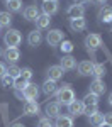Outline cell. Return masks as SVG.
Masks as SVG:
<instances>
[{"instance_id":"6da1fadb","label":"cell","mask_w":112,"mask_h":127,"mask_svg":"<svg viewBox=\"0 0 112 127\" xmlns=\"http://www.w3.org/2000/svg\"><path fill=\"white\" fill-rule=\"evenodd\" d=\"M56 98H58V103H63V105H70L71 102L75 100V92H73V88L66 83V85H63L61 88L56 90Z\"/></svg>"},{"instance_id":"7a4b0ae2","label":"cell","mask_w":112,"mask_h":127,"mask_svg":"<svg viewBox=\"0 0 112 127\" xmlns=\"http://www.w3.org/2000/svg\"><path fill=\"white\" fill-rule=\"evenodd\" d=\"M20 41H22V36H20L19 31H15V29H10L3 36V42L7 44V48H17L20 44Z\"/></svg>"},{"instance_id":"3957f363","label":"cell","mask_w":112,"mask_h":127,"mask_svg":"<svg viewBox=\"0 0 112 127\" xmlns=\"http://www.w3.org/2000/svg\"><path fill=\"white\" fill-rule=\"evenodd\" d=\"M37 95H39V88L36 83H27V87L22 90V97L26 98L27 102L31 100H37Z\"/></svg>"},{"instance_id":"277c9868","label":"cell","mask_w":112,"mask_h":127,"mask_svg":"<svg viewBox=\"0 0 112 127\" xmlns=\"http://www.w3.org/2000/svg\"><path fill=\"white\" fill-rule=\"evenodd\" d=\"M85 46H87L88 51H95L97 48L102 46V37L99 34H88V36L85 37Z\"/></svg>"},{"instance_id":"5b68a950","label":"cell","mask_w":112,"mask_h":127,"mask_svg":"<svg viewBox=\"0 0 112 127\" xmlns=\"http://www.w3.org/2000/svg\"><path fill=\"white\" fill-rule=\"evenodd\" d=\"M46 41H48L49 46H58L61 41H63V32L60 29H51L48 32V36H46Z\"/></svg>"},{"instance_id":"8992f818","label":"cell","mask_w":112,"mask_h":127,"mask_svg":"<svg viewBox=\"0 0 112 127\" xmlns=\"http://www.w3.org/2000/svg\"><path fill=\"white\" fill-rule=\"evenodd\" d=\"M66 107H68V112H70L73 117L83 115V110H85V105H83L81 100H73L70 105H66Z\"/></svg>"},{"instance_id":"52a82bcc","label":"cell","mask_w":112,"mask_h":127,"mask_svg":"<svg viewBox=\"0 0 112 127\" xmlns=\"http://www.w3.org/2000/svg\"><path fill=\"white\" fill-rule=\"evenodd\" d=\"M105 90H107V87H105L104 80H100V78H95L90 83V93H95V95H99V97H100V95L105 93Z\"/></svg>"},{"instance_id":"ba28073f","label":"cell","mask_w":112,"mask_h":127,"mask_svg":"<svg viewBox=\"0 0 112 127\" xmlns=\"http://www.w3.org/2000/svg\"><path fill=\"white\" fill-rule=\"evenodd\" d=\"M63 75H65V71L60 64H54V66L48 68V80H51V81H58L60 78H63Z\"/></svg>"},{"instance_id":"9c48e42d","label":"cell","mask_w":112,"mask_h":127,"mask_svg":"<svg viewBox=\"0 0 112 127\" xmlns=\"http://www.w3.org/2000/svg\"><path fill=\"white\" fill-rule=\"evenodd\" d=\"M83 14H85V7H83V5H78V3L71 5L70 9L66 10V15H68L70 19H78V17H83Z\"/></svg>"},{"instance_id":"30bf717a","label":"cell","mask_w":112,"mask_h":127,"mask_svg":"<svg viewBox=\"0 0 112 127\" xmlns=\"http://www.w3.org/2000/svg\"><path fill=\"white\" fill-rule=\"evenodd\" d=\"M78 73L81 76H90L93 73V61H81L78 64Z\"/></svg>"},{"instance_id":"8fae6325","label":"cell","mask_w":112,"mask_h":127,"mask_svg":"<svg viewBox=\"0 0 112 127\" xmlns=\"http://www.w3.org/2000/svg\"><path fill=\"white\" fill-rule=\"evenodd\" d=\"M42 12L46 14V15H53V14H56L58 12V0H48V2H44L42 3Z\"/></svg>"},{"instance_id":"7c38bea8","label":"cell","mask_w":112,"mask_h":127,"mask_svg":"<svg viewBox=\"0 0 112 127\" xmlns=\"http://www.w3.org/2000/svg\"><path fill=\"white\" fill-rule=\"evenodd\" d=\"M60 66L63 68V71H68V69H75L76 68V59L73 58V56H63V59H61Z\"/></svg>"},{"instance_id":"4fadbf2b","label":"cell","mask_w":112,"mask_h":127,"mask_svg":"<svg viewBox=\"0 0 112 127\" xmlns=\"http://www.w3.org/2000/svg\"><path fill=\"white\" fill-rule=\"evenodd\" d=\"M24 114L26 115H37L39 114V105L36 100H31V102H26L24 103Z\"/></svg>"},{"instance_id":"5bb4252c","label":"cell","mask_w":112,"mask_h":127,"mask_svg":"<svg viewBox=\"0 0 112 127\" xmlns=\"http://www.w3.org/2000/svg\"><path fill=\"white\" fill-rule=\"evenodd\" d=\"M44 112H46L48 119L58 117V115H60V103H58V102H51V103H48L46 108H44Z\"/></svg>"},{"instance_id":"9a60e30c","label":"cell","mask_w":112,"mask_h":127,"mask_svg":"<svg viewBox=\"0 0 112 127\" xmlns=\"http://www.w3.org/2000/svg\"><path fill=\"white\" fill-rule=\"evenodd\" d=\"M37 17H39V9H37L36 5H29V7H26V10H24V19L36 20Z\"/></svg>"},{"instance_id":"2e32d148","label":"cell","mask_w":112,"mask_h":127,"mask_svg":"<svg viewBox=\"0 0 112 127\" xmlns=\"http://www.w3.org/2000/svg\"><path fill=\"white\" fill-rule=\"evenodd\" d=\"M99 19H100L102 22H112V7L104 5V7L99 10Z\"/></svg>"},{"instance_id":"e0dca14e","label":"cell","mask_w":112,"mask_h":127,"mask_svg":"<svg viewBox=\"0 0 112 127\" xmlns=\"http://www.w3.org/2000/svg\"><path fill=\"white\" fill-rule=\"evenodd\" d=\"M27 42H29V46H39L41 42H42V36H41L39 31H32L29 32V36H27Z\"/></svg>"},{"instance_id":"ac0fdd59","label":"cell","mask_w":112,"mask_h":127,"mask_svg":"<svg viewBox=\"0 0 112 127\" xmlns=\"http://www.w3.org/2000/svg\"><path fill=\"white\" fill-rule=\"evenodd\" d=\"M3 56H5V59L9 61V63H15L17 59H19L20 53L17 48H7V51L3 53Z\"/></svg>"},{"instance_id":"d6986e66","label":"cell","mask_w":112,"mask_h":127,"mask_svg":"<svg viewBox=\"0 0 112 127\" xmlns=\"http://www.w3.org/2000/svg\"><path fill=\"white\" fill-rule=\"evenodd\" d=\"M56 90H58L56 81L46 80V81L42 83V92H44V95H54V93H56Z\"/></svg>"},{"instance_id":"ffe728a7","label":"cell","mask_w":112,"mask_h":127,"mask_svg":"<svg viewBox=\"0 0 112 127\" xmlns=\"http://www.w3.org/2000/svg\"><path fill=\"white\" fill-rule=\"evenodd\" d=\"M70 27L75 31V32H80V31H83L85 27H87V22H85V19H83V17L71 19V20H70Z\"/></svg>"},{"instance_id":"44dd1931","label":"cell","mask_w":112,"mask_h":127,"mask_svg":"<svg viewBox=\"0 0 112 127\" xmlns=\"http://www.w3.org/2000/svg\"><path fill=\"white\" fill-rule=\"evenodd\" d=\"M54 127H73V120L71 117H66V115H58Z\"/></svg>"},{"instance_id":"7402d4cb","label":"cell","mask_w":112,"mask_h":127,"mask_svg":"<svg viewBox=\"0 0 112 127\" xmlns=\"http://www.w3.org/2000/svg\"><path fill=\"white\" fill-rule=\"evenodd\" d=\"M49 15H46V14H39V17L36 19V26L39 27V29H46V27H49Z\"/></svg>"},{"instance_id":"603a6c76","label":"cell","mask_w":112,"mask_h":127,"mask_svg":"<svg viewBox=\"0 0 112 127\" xmlns=\"http://www.w3.org/2000/svg\"><path fill=\"white\" fill-rule=\"evenodd\" d=\"M81 102H83L85 107H87V105H97V103H99V95H95V93H90V92H88V93L83 97Z\"/></svg>"},{"instance_id":"cb8c5ba5","label":"cell","mask_w":112,"mask_h":127,"mask_svg":"<svg viewBox=\"0 0 112 127\" xmlns=\"http://www.w3.org/2000/svg\"><path fill=\"white\" fill-rule=\"evenodd\" d=\"M88 122H90L93 127H100L102 124H104V114H93V115H90L88 117Z\"/></svg>"},{"instance_id":"d4e9b609","label":"cell","mask_w":112,"mask_h":127,"mask_svg":"<svg viewBox=\"0 0 112 127\" xmlns=\"http://www.w3.org/2000/svg\"><path fill=\"white\" fill-rule=\"evenodd\" d=\"M12 22L10 12H0V27H9Z\"/></svg>"},{"instance_id":"484cf974","label":"cell","mask_w":112,"mask_h":127,"mask_svg":"<svg viewBox=\"0 0 112 127\" xmlns=\"http://www.w3.org/2000/svg\"><path fill=\"white\" fill-rule=\"evenodd\" d=\"M95 78H100L105 75V66L104 64H99V63H93V73H92Z\"/></svg>"},{"instance_id":"4316f807","label":"cell","mask_w":112,"mask_h":127,"mask_svg":"<svg viewBox=\"0 0 112 127\" xmlns=\"http://www.w3.org/2000/svg\"><path fill=\"white\" fill-rule=\"evenodd\" d=\"M7 3V7H9L10 12H19L22 9V0H9V2H5Z\"/></svg>"},{"instance_id":"83f0119b","label":"cell","mask_w":112,"mask_h":127,"mask_svg":"<svg viewBox=\"0 0 112 127\" xmlns=\"http://www.w3.org/2000/svg\"><path fill=\"white\" fill-rule=\"evenodd\" d=\"M7 75H9L10 78H19L20 76V68L19 66H15V64H12V66H9V68H7Z\"/></svg>"},{"instance_id":"f1b7e54d","label":"cell","mask_w":112,"mask_h":127,"mask_svg":"<svg viewBox=\"0 0 112 127\" xmlns=\"http://www.w3.org/2000/svg\"><path fill=\"white\" fill-rule=\"evenodd\" d=\"M27 83H29V81H27V80H24V78H15V81H14V88H15V90H19V92H22V90H24V88L27 87Z\"/></svg>"},{"instance_id":"f546056e","label":"cell","mask_w":112,"mask_h":127,"mask_svg":"<svg viewBox=\"0 0 112 127\" xmlns=\"http://www.w3.org/2000/svg\"><path fill=\"white\" fill-rule=\"evenodd\" d=\"M60 44H61L60 48L63 53H71L73 51V42H70V41H61Z\"/></svg>"},{"instance_id":"4dcf8cb0","label":"cell","mask_w":112,"mask_h":127,"mask_svg":"<svg viewBox=\"0 0 112 127\" xmlns=\"http://www.w3.org/2000/svg\"><path fill=\"white\" fill-rule=\"evenodd\" d=\"M0 80H2V85H3L5 88H14V81H15V80L10 78L9 75H5L3 78H0Z\"/></svg>"},{"instance_id":"1f68e13d","label":"cell","mask_w":112,"mask_h":127,"mask_svg":"<svg viewBox=\"0 0 112 127\" xmlns=\"http://www.w3.org/2000/svg\"><path fill=\"white\" fill-rule=\"evenodd\" d=\"M97 112H99V107H97V105H87L85 110H83V114H85V115H88V117L93 115V114H97Z\"/></svg>"},{"instance_id":"d6a6232c","label":"cell","mask_w":112,"mask_h":127,"mask_svg":"<svg viewBox=\"0 0 112 127\" xmlns=\"http://www.w3.org/2000/svg\"><path fill=\"white\" fill-rule=\"evenodd\" d=\"M20 78H24V80L29 81V80L32 78V69L31 68H22L20 69Z\"/></svg>"},{"instance_id":"836d02e7","label":"cell","mask_w":112,"mask_h":127,"mask_svg":"<svg viewBox=\"0 0 112 127\" xmlns=\"http://www.w3.org/2000/svg\"><path fill=\"white\" fill-rule=\"evenodd\" d=\"M37 127H54V126L51 124V120H49L48 117H44V119H41V120H39Z\"/></svg>"},{"instance_id":"e575fe53","label":"cell","mask_w":112,"mask_h":127,"mask_svg":"<svg viewBox=\"0 0 112 127\" xmlns=\"http://www.w3.org/2000/svg\"><path fill=\"white\" fill-rule=\"evenodd\" d=\"M104 124L112 126V112H109V114H105V115H104Z\"/></svg>"},{"instance_id":"d590c367","label":"cell","mask_w":112,"mask_h":127,"mask_svg":"<svg viewBox=\"0 0 112 127\" xmlns=\"http://www.w3.org/2000/svg\"><path fill=\"white\" fill-rule=\"evenodd\" d=\"M5 75H7V66L3 63H0V78H3Z\"/></svg>"},{"instance_id":"8d00e7d4","label":"cell","mask_w":112,"mask_h":127,"mask_svg":"<svg viewBox=\"0 0 112 127\" xmlns=\"http://www.w3.org/2000/svg\"><path fill=\"white\" fill-rule=\"evenodd\" d=\"M92 2H95V3H99V5H105L107 0H92Z\"/></svg>"},{"instance_id":"74e56055","label":"cell","mask_w":112,"mask_h":127,"mask_svg":"<svg viewBox=\"0 0 112 127\" xmlns=\"http://www.w3.org/2000/svg\"><path fill=\"white\" fill-rule=\"evenodd\" d=\"M87 2H90V0H75V3H78V5H83V3H87Z\"/></svg>"},{"instance_id":"f35d334b","label":"cell","mask_w":112,"mask_h":127,"mask_svg":"<svg viewBox=\"0 0 112 127\" xmlns=\"http://www.w3.org/2000/svg\"><path fill=\"white\" fill-rule=\"evenodd\" d=\"M10 127H24L22 124H14V126H10Z\"/></svg>"},{"instance_id":"ab89813d","label":"cell","mask_w":112,"mask_h":127,"mask_svg":"<svg viewBox=\"0 0 112 127\" xmlns=\"http://www.w3.org/2000/svg\"><path fill=\"white\" fill-rule=\"evenodd\" d=\"M3 56V49H2V46H0V58Z\"/></svg>"},{"instance_id":"60d3db41","label":"cell","mask_w":112,"mask_h":127,"mask_svg":"<svg viewBox=\"0 0 112 127\" xmlns=\"http://www.w3.org/2000/svg\"><path fill=\"white\" fill-rule=\"evenodd\" d=\"M109 103H111V105H112V93H111V95H109Z\"/></svg>"},{"instance_id":"b9f144b4","label":"cell","mask_w":112,"mask_h":127,"mask_svg":"<svg viewBox=\"0 0 112 127\" xmlns=\"http://www.w3.org/2000/svg\"><path fill=\"white\" fill-rule=\"evenodd\" d=\"M100 127H112V126H107V124H102Z\"/></svg>"},{"instance_id":"7bdbcfd3","label":"cell","mask_w":112,"mask_h":127,"mask_svg":"<svg viewBox=\"0 0 112 127\" xmlns=\"http://www.w3.org/2000/svg\"><path fill=\"white\" fill-rule=\"evenodd\" d=\"M111 36H112V29H111Z\"/></svg>"},{"instance_id":"ee69618b","label":"cell","mask_w":112,"mask_h":127,"mask_svg":"<svg viewBox=\"0 0 112 127\" xmlns=\"http://www.w3.org/2000/svg\"><path fill=\"white\" fill-rule=\"evenodd\" d=\"M3 2H9V0H3Z\"/></svg>"},{"instance_id":"f6af8a7d","label":"cell","mask_w":112,"mask_h":127,"mask_svg":"<svg viewBox=\"0 0 112 127\" xmlns=\"http://www.w3.org/2000/svg\"><path fill=\"white\" fill-rule=\"evenodd\" d=\"M42 2H48V0H42Z\"/></svg>"}]
</instances>
